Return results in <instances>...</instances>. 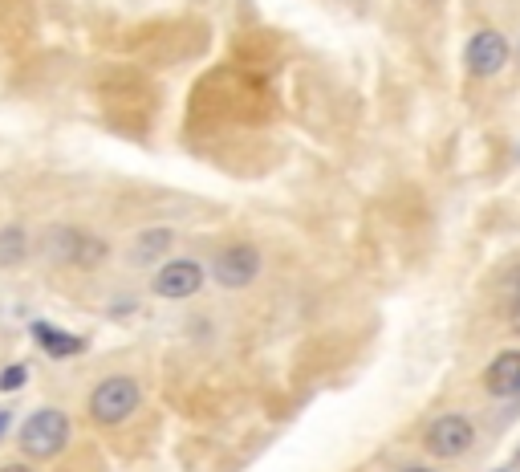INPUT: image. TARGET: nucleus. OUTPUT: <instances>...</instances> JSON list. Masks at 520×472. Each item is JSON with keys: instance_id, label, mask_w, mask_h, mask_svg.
I'll return each instance as SVG.
<instances>
[{"instance_id": "nucleus-1", "label": "nucleus", "mask_w": 520, "mask_h": 472, "mask_svg": "<svg viewBox=\"0 0 520 472\" xmlns=\"http://www.w3.org/2000/svg\"><path fill=\"white\" fill-rule=\"evenodd\" d=\"M65 444H70V416L57 411V407H41V411H33V416L21 424V448L33 460H49Z\"/></svg>"}, {"instance_id": "nucleus-2", "label": "nucleus", "mask_w": 520, "mask_h": 472, "mask_svg": "<svg viewBox=\"0 0 520 472\" xmlns=\"http://www.w3.org/2000/svg\"><path fill=\"white\" fill-rule=\"evenodd\" d=\"M139 399H143V391H139L135 379L110 375V379H102V383L90 391V420L102 424V428H114V424H122L130 411L139 407Z\"/></svg>"}, {"instance_id": "nucleus-3", "label": "nucleus", "mask_w": 520, "mask_h": 472, "mask_svg": "<svg viewBox=\"0 0 520 472\" xmlns=\"http://www.w3.org/2000/svg\"><path fill=\"white\" fill-rule=\"evenodd\" d=\"M45 253L61 265H74V269H98L106 261V241L94 232H82V228H53L45 241Z\"/></svg>"}, {"instance_id": "nucleus-4", "label": "nucleus", "mask_w": 520, "mask_h": 472, "mask_svg": "<svg viewBox=\"0 0 520 472\" xmlns=\"http://www.w3.org/2000/svg\"><path fill=\"white\" fill-rule=\"evenodd\" d=\"M472 440H476V428H472V420L468 416H439V420H431L427 424V432H423V444H427V452L431 456H443V460H451V456H464L468 448H472Z\"/></svg>"}, {"instance_id": "nucleus-5", "label": "nucleus", "mask_w": 520, "mask_h": 472, "mask_svg": "<svg viewBox=\"0 0 520 472\" xmlns=\"http://www.w3.org/2000/svg\"><path fill=\"white\" fill-rule=\"evenodd\" d=\"M212 277H216L224 289H244V285H252V281L260 277V253H256L252 245L236 241V245H228V249L216 253Z\"/></svg>"}, {"instance_id": "nucleus-6", "label": "nucleus", "mask_w": 520, "mask_h": 472, "mask_svg": "<svg viewBox=\"0 0 520 472\" xmlns=\"http://www.w3.org/2000/svg\"><path fill=\"white\" fill-rule=\"evenodd\" d=\"M464 66H468L472 78H492V74H500V70L508 66V41H504L496 29H480V33L468 41V49H464Z\"/></svg>"}, {"instance_id": "nucleus-7", "label": "nucleus", "mask_w": 520, "mask_h": 472, "mask_svg": "<svg viewBox=\"0 0 520 472\" xmlns=\"http://www.w3.org/2000/svg\"><path fill=\"white\" fill-rule=\"evenodd\" d=\"M200 285H204V269L195 265V261H167L155 273V293H159V298H167V302L191 298Z\"/></svg>"}, {"instance_id": "nucleus-8", "label": "nucleus", "mask_w": 520, "mask_h": 472, "mask_svg": "<svg viewBox=\"0 0 520 472\" xmlns=\"http://www.w3.org/2000/svg\"><path fill=\"white\" fill-rule=\"evenodd\" d=\"M484 383L492 395H516L520 391V350H500L484 375Z\"/></svg>"}, {"instance_id": "nucleus-9", "label": "nucleus", "mask_w": 520, "mask_h": 472, "mask_svg": "<svg viewBox=\"0 0 520 472\" xmlns=\"http://www.w3.org/2000/svg\"><path fill=\"white\" fill-rule=\"evenodd\" d=\"M33 334H37V342H41L49 354H57V359H61V354H78V350L86 346L82 338L65 334V330H57V326H45V322H37V326H33Z\"/></svg>"}, {"instance_id": "nucleus-10", "label": "nucleus", "mask_w": 520, "mask_h": 472, "mask_svg": "<svg viewBox=\"0 0 520 472\" xmlns=\"http://www.w3.org/2000/svg\"><path fill=\"white\" fill-rule=\"evenodd\" d=\"M171 241H175L171 228H147V232L139 236V245H135V257H139V261H155L159 253L171 249Z\"/></svg>"}, {"instance_id": "nucleus-11", "label": "nucleus", "mask_w": 520, "mask_h": 472, "mask_svg": "<svg viewBox=\"0 0 520 472\" xmlns=\"http://www.w3.org/2000/svg\"><path fill=\"white\" fill-rule=\"evenodd\" d=\"M25 257V232L21 228H5L0 232V265H17Z\"/></svg>"}, {"instance_id": "nucleus-12", "label": "nucleus", "mask_w": 520, "mask_h": 472, "mask_svg": "<svg viewBox=\"0 0 520 472\" xmlns=\"http://www.w3.org/2000/svg\"><path fill=\"white\" fill-rule=\"evenodd\" d=\"M25 379H29V371L17 363V367H9L5 375H0V391H17V387H25Z\"/></svg>"}, {"instance_id": "nucleus-13", "label": "nucleus", "mask_w": 520, "mask_h": 472, "mask_svg": "<svg viewBox=\"0 0 520 472\" xmlns=\"http://www.w3.org/2000/svg\"><path fill=\"white\" fill-rule=\"evenodd\" d=\"M508 322H512V330L520 334V298H512V310H508Z\"/></svg>"}, {"instance_id": "nucleus-14", "label": "nucleus", "mask_w": 520, "mask_h": 472, "mask_svg": "<svg viewBox=\"0 0 520 472\" xmlns=\"http://www.w3.org/2000/svg\"><path fill=\"white\" fill-rule=\"evenodd\" d=\"M0 472H33V468H29V464H5Z\"/></svg>"}, {"instance_id": "nucleus-15", "label": "nucleus", "mask_w": 520, "mask_h": 472, "mask_svg": "<svg viewBox=\"0 0 520 472\" xmlns=\"http://www.w3.org/2000/svg\"><path fill=\"white\" fill-rule=\"evenodd\" d=\"M5 424H9V416H5V411H0V436H5Z\"/></svg>"}, {"instance_id": "nucleus-16", "label": "nucleus", "mask_w": 520, "mask_h": 472, "mask_svg": "<svg viewBox=\"0 0 520 472\" xmlns=\"http://www.w3.org/2000/svg\"><path fill=\"white\" fill-rule=\"evenodd\" d=\"M415 5H439V0H415Z\"/></svg>"}, {"instance_id": "nucleus-17", "label": "nucleus", "mask_w": 520, "mask_h": 472, "mask_svg": "<svg viewBox=\"0 0 520 472\" xmlns=\"http://www.w3.org/2000/svg\"><path fill=\"white\" fill-rule=\"evenodd\" d=\"M403 472H431V468H403Z\"/></svg>"}]
</instances>
